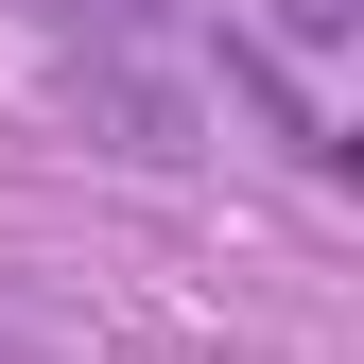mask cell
<instances>
[{
    "label": "cell",
    "mask_w": 364,
    "mask_h": 364,
    "mask_svg": "<svg viewBox=\"0 0 364 364\" xmlns=\"http://www.w3.org/2000/svg\"><path fill=\"white\" fill-rule=\"evenodd\" d=\"M364 35V0H278V53H347Z\"/></svg>",
    "instance_id": "6da1fadb"
}]
</instances>
